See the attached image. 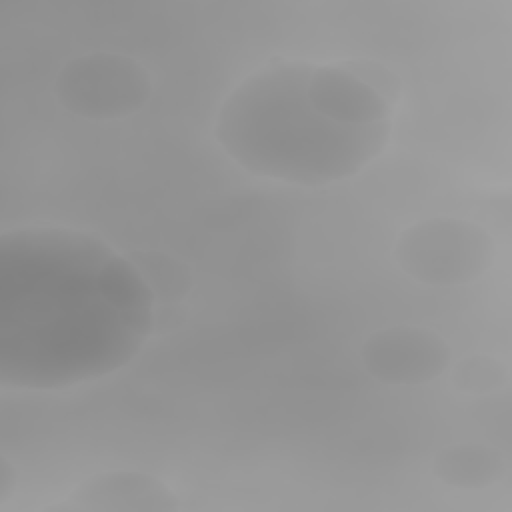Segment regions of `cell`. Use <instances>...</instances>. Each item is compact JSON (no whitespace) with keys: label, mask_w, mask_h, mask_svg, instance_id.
Listing matches in <instances>:
<instances>
[{"label":"cell","mask_w":512,"mask_h":512,"mask_svg":"<svg viewBox=\"0 0 512 512\" xmlns=\"http://www.w3.org/2000/svg\"><path fill=\"white\" fill-rule=\"evenodd\" d=\"M154 302L142 270L90 232H2L0 384L58 390L120 370L146 344Z\"/></svg>","instance_id":"6da1fadb"},{"label":"cell","mask_w":512,"mask_h":512,"mask_svg":"<svg viewBox=\"0 0 512 512\" xmlns=\"http://www.w3.org/2000/svg\"><path fill=\"white\" fill-rule=\"evenodd\" d=\"M374 64L270 62L226 98L222 150L252 174L326 186L366 168L386 148L396 88Z\"/></svg>","instance_id":"7a4b0ae2"},{"label":"cell","mask_w":512,"mask_h":512,"mask_svg":"<svg viewBox=\"0 0 512 512\" xmlns=\"http://www.w3.org/2000/svg\"><path fill=\"white\" fill-rule=\"evenodd\" d=\"M396 260L428 286H460L482 276L494 260L490 234L460 218H430L406 228L396 242Z\"/></svg>","instance_id":"3957f363"},{"label":"cell","mask_w":512,"mask_h":512,"mask_svg":"<svg viewBox=\"0 0 512 512\" xmlns=\"http://www.w3.org/2000/svg\"><path fill=\"white\" fill-rule=\"evenodd\" d=\"M56 98L72 114L114 120L138 112L152 94L148 70L120 54L92 52L70 60L56 76Z\"/></svg>","instance_id":"277c9868"},{"label":"cell","mask_w":512,"mask_h":512,"mask_svg":"<svg viewBox=\"0 0 512 512\" xmlns=\"http://www.w3.org/2000/svg\"><path fill=\"white\" fill-rule=\"evenodd\" d=\"M368 374L386 384H426L450 362L444 338L420 326H390L370 334L360 350Z\"/></svg>","instance_id":"5b68a950"},{"label":"cell","mask_w":512,"mask_h":512,"mask_svg":"<svg viewBox=\"0 0 512 512\" xmlns=\"http://www.w3.org/2000/svg\"><path fill=\"white\" fill-rule=\"evenodd\" d=\"M88 512H172L176 494L156 476L138 470H110L78 484L56 506Z\"/></svg>","instance_id":"8992f818"},{"label":"cell","mask_w":512,"mask_h":512,"mask_svg":"<svg viewBox=\"0 0 512 512\" xmlns=\"http://www.w3.org/2000/svg\"><path fill=\"white\" fill-rule=\"evenodd\" d=\"M504 458L490 446L454 444L442 448L432 462L434 476L454 488L478 490L500 480Z\"/></svg>","instance_id":"52a82bcc"},{"label":"cell","mask_w":512,"mask_h":512,"mask_svg":"<svg viewBox=\"0 0 512 512\" xmlns=\"http://www.w3.org/2000/svg\"><path fill=\"white\" fill-rule=\"evenodd\" d=\"M452 384L460 392L486 394L502 388L508 380V370L492 356L474 354L460 360L452 370Z\"/></svg>","instance_id":"ba28073f"},{"label":"cell","mask_w":512,"mask_h":512,"mask_svg":"<svg viewBox=\"0 0 512 512\" xmlns=\"http://www.w3.org/2000/svg\"><path fill=\"white\" fill-rule=\"evenodd\" d=\"M14 480H16L14 468L10 466L6 456H0V504L10 496L14 488Z\"/></svg>","instance_id":"9c48e42d"}]
</instances>
